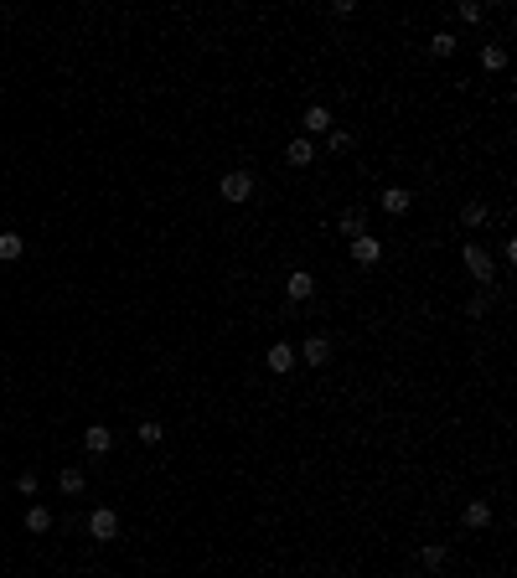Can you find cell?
<instances>
[{
	"mask_svg": "<svg viewBox=\"0 0 517 578\" xmlns=\"http://www.w3.org/2000/svg\"><path fill=\"white\" fill-rule=\"evenodd\" d=\"M249 196H254V176H249V171H228V176H223V202H239V207H244Z\"/></svg>",
	"mask_w": 517,
	"mask_h": 578,
	"instance_id": "1",
	"label": "cell"
},
{
	"mask_svg": "<svg viewBox=\"0 0 517 578\" xmlns=\"http://www.w3.org/2000/svg\"><path fill=\"white\" fill-rule=\"evenodd\" d=\"M89 532H94V542H114V537H119V517H114V506H99L94 517H89Z\"/></svg>",
	"mask_w": 517,
	"mask_h": 578,
	"instance_id": "2",
	"label": "cell"
},
{
	"mask_svg": "<svg viewBox=\"0 0 517 578\" xmlns=\"http://www.w3.org/2000/svg\"><path fill=\"white\" fill-rule=\"evenodd\" d=\"M347 253H352V263H362V269H368V263H378V258H383V243H378L373 233H357Z\"/></svg>",
	"mask_w": 517,
	"mask_h": 578,
	"instance_id": "3",
	"label": "cell"
},
{
	"mask_svg": "<svg viewBox=\"0 0 517 578\" xmlns=\"http://www.w3.org/2000/svg\"><path fill=\"white\" fill-rule=\"evenodd\" d=\"M300 129H306V135H326V129H331V108L326 103H311L306 119H300Z\"/></svg>",
	"mask_w": 517,
	"mask_h": 578,
	"instance_id": "4",
	"label": "cell"
},
{
	"mask_svg": "<svg viewBox=\"0 0 517 578\" xmlns=\"http://www.w3.org/2000/svg\"><path fill=\"white\" fill-rule=\"evenodd\" d=\"M83 450H89V455H109V450H114V434L104 429V424H89V434H83Z\"/></svg>",
	"mask_w": 517,
	"mask_h": 578,
	"instance_id": "5",
	"label": "cell"
},
{
	"mask_svg": "<svg viewBox=\"0 0 517 578\" xmlns=\"http://www.w3.org/2000/svg\"><path fill=\"white\" fill-rule=\"evenodd\" d=\"M461 258H466V269H471V274H476L481 284L491 279V253H486V248H476V243H471V248H466Z\"/></svg>",
	"mask_w": 517,
	"mask_h": 578,
	"instance_id": "6",
	"label": "cell"
},
{
	"mask_svg": "<svg viewBox=\"0 0 517 578\" xmlns=\"http://www.w3.org/2000/svg\"><path fill=\"white\" fill-rule=\"evenodd\" d=\"M285 295H290L295 305H300V300H311V295H316V279H311L306 269H295V274L285 279Z\"/></svg>",
	"mask_w": 517,
	"mask_h": 578,
	"instance_id": "7",
	"label": "cell"
},
{
	"mask_svg": "<svg viewBox=\"0 0 517 578\" xmlns=\"http://www.w3.org/2000/svg\"><path fill=\"white\" fill-rule=\"evenodd\" d=\"M300 357H306L311 367H326V362H331V341H326V336H311L306 346H300Z\"/></svg>",
	"mask_w": 517,
	"mask_h": 578,
	"instance_id": "8",
	"label": "cell"
},
{
	"mask_svg": "<svg viewBox=\"0 0 517 578\" xmlns=\"http://www.w3.org/2000/svg\"><path fill=\"white\" fill-rule=\"evenodd\" d=\"M408 207H414V196H408L403 186H388V191H383V212H393V217H403Z\"/></svg>",
	"mask_w": 517,
	"mask_h": 578,
	"instance_id": "9",
	"label": "cell"
},
{
	"mask_svg": "<svg viewBox=\"0 0 517 578\" xmlns=\"http://www.w3.org/2000/svg\"><path fill=\"white\" fill-rule=\"evenodd\" d=\"M264 362H269V372H290V367H295V351H290L285 341H274V346H269V357H264Z\"/></svg>",
	"mask_w": 517,
	"mask_h": 578,
	"instance_id": "10",
	"label": "cell"
},
{
	"mask_svg": "<svg viewBox=\"0 0 517 578\" xmlns=\"http://www.w3.org/2000/svg\"><path fill=\"white\" fill-rule=\"evenodd\" d=\"M26 532H36V537H41V532H52V511H47V506H26Z\"/></svg>",
	"mask_w": 517,
	"mask_h": 578,
	"instance_id": "11",
	"label": "cell"
},
{
	"mask_svg": "<svg viewBox=\"0 0 517 578\" xmlns=\"http://www.w3.org/2000/svg\"><path fill=\"white\" fill-rule=\"evenodd\" d=\"M285 161H290V166H311V161H316V150H311V140H290V150H285Z\"/></svg>",
	"mask_w": 517,
	"mask_h": 578,
	"instance_id": "12",
	"label": "cell"
},
{
	"mask_svg": "<svg viewBox=\"0 0 517 578\" xmlns=\"http://www.w3.org/2000/svg\"><path fill=\"white\" fill-rule=\"evenodd\" d=\"M21 253H26V248H21V238H16V233H0V263H16Z\"/></svg>",
	"mask_w": 517,
	"mask_h": 578,
	"instance_id": "13",
	"label": "cell"
},
{
	"mask_svg": "<svg viewBox=\"0 0 517 578\" xmlns=\"http://www.w3.org/2000/svg\"><path fill=\"white\" fill-rule=\"evenodd\" d=\"M481 68L486 73H502L507 68V47H481Z\"/></svg>",
	"mask_w": 517,
	"mask_h": 578,
	"instance_id": "14",
	"label": "cell"
},
{
	"mask_svg": "<svg viewBox=\"0 0 517 578\" xmlns=\"http://www.w3.org/2000/svg\"><path fill=\"white\" fill-rule=\"evenodd\" d=\"M486 522H491V506L486 501H471L466 506V527H486Z\"/></svg>",
	"mask_w": 517,
	"mask_h": 578,
	"instance_id": "15",
	"label": "cell"
},
{
	"mask_svg": "<svg viewBox=\"0 0 517 578\" xmlns=\"http://www.w3.org/2000/svg\"><path fill=\"white\" fill-rule=\"evenodd\" d=\"M429 52H435V57H450V52H456V36H450V31H435V36H429Z\"/></svg>",
	"mask_w": 517,
	"mask_h": 578,
	"instance_id": "16",
	"label": "cell"
},
{
	"mask_svg": "<svg viewBox=\"0 0 517 578\" xmlns=\"http://www.w3.org/2000/svg\"><path fill=\"white\" fill-rule=\"evenodd\" d=\"M57 485H62V496H78V491H83V470H62Z\"/></svg>",
	"mask_w": 517,
	"mask_h": 578,
	"instance_id": "17",
	"label": "cell"
},
{
	"mask_svg": "<svg viewBox=\"0 0 517 578\" xmlns=\"http://www.w3.org/2000/svg\"><path fill=\"white\" fill-rule=\"evenodd\" d=\"M419 563H424V568H440V563H445V542H429V547L419 552Z\"/></svg>",
	"mask_w": 517,
	"mask_h": 578,
	"instance_id": "18",
	"label": "cell"
},
{
	"mask_svg": "<svg viewBox=\"0 0 517 578\" xmlns=\"http://www.w3.org/2000/svg\"><path fill=\"white\" fill-rule=\"evenodd\" d=\"M461 222H466V228H481V222H486V207H481V202H466Z\"/></svg>",
	"mask_w": 517,
	"mask_h": 578,
	"instance_id": "19",
	"label": "cell"
},
{
	"mask_svg": "<svg viewBox=\"0 0 517 578\" xmlns=\"http://www.w3.org/2000/svg\"><path fill=\"white\" fill-rule=\"evenodd\" d=\"M341 233H347V238L368 233V228H362V212H341Z\"/></svg>",
	"mask_w": 517,
	"mask_h": 578,
	"instance_id": "20",
	"label": "cell"
},
{
	"mask_svg": "<svg viewBox=\"0 0 517 578\" xmlns=\"http://www.w3.org/2000/svg\"><path fill=\"white\" fill-rule=\"evenodd\" d=\"M161 434H166V429L156 424V418H145V424H140V439H145V444H161Z\"/></svg>",
	"mask_w": 517,
	"mask_h": 578,
	"instance_id": "21",
	"label": "cell"
},
{
	"mask_svg": "<svg viewBox=\"0 0 517 578\" xmlns=\"http://www.w3.org/2000/svg\"><path fill=\"white\" fill-rule=\"evenodd\" d=\"M326 145H331V150H347L352 135H347V129H326Z\"/></svg>",
	"mask_w": 517,
	"mask_h": 578,
	"instance_id": "22",
	"label": "cell"
},
{
	"mask_svg": "<svg viewBox=\"0 0 517 578\" xmlns=\"http://www.w3.org/2000/svg\"><path fill=\"white\" fill-rule=\"evenodd\" d=\"M0 222H6V217H0Z\"/></svg>",
	"mask_w": 517,
	"mask_h": 578,
	"instance_id": "23",
	"label": "cell"
}]
</instances>
